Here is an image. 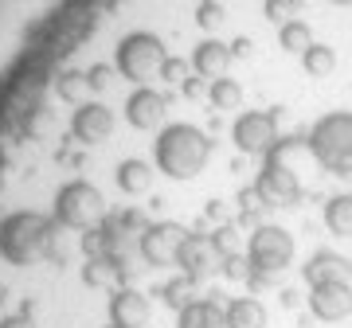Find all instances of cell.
Here are the masks:
<instances>
[{
  "label": "cell",
  "mask_w": 352,
  "mask_h": 328,
  "mask_svg": "<svg viewBox=\"0 0 352 328\" xmlns=\"http://www.w3.org/2000/svg\"><path fill=\"white\" fill-rule=\"evenodd\" d=\"M153 133V168L168 180H192L204 172V164L212 156V137L192 121H168L164 117L157 129H138Z\"/></svg>",
  "instance_id": "1"
},
{
  "label": "cell",
  "mask_w": 352,
  "mask_h": 328,
  "mask_svg": "<svg viewBox=\"0 0 352 328\" xmlns=\"http://www.w3.org/2000/svg\"><path fill=\"white\" fill-rule=\"evenodd\" d=\"M309 152L333 176H352V114H325L309 129Z\"/></svg>",
  "instance_id": "2"
},
{
  "label": "cell",
  "mask_w": 352,
  "mask_h": 328,
  "mask_svg": "<svg viewBox=\"0 0 352 328\" xmlns=\"http://www.w3.org/2000/svg\"><path fill=\"white\" fill-rule=\"evenodd\" d=\"M247 258H251L254 274H282L294 262V235L286 227L263 223L251 235V242H247Z\"/></svg>",
  "instance_id": "3"
},
{
  "label": "cell",
  "mask_w": 352,
  "mask_h": 328,
  "mask_svg": "<svg viewBox=\"0 0 352 328\" xmlns=\"http://www.w3.org/2000/svg\"><path fill=\"white\" fill-rule=\"evenodd\" d=\"M294 149L289 141H278L274 149L266 152V161H263V172H258V191H263L266 200H298L302 196V180H298V172L286 164V152Z\"/></svg>",
  "instance_id": "4"
},
{
  "label": "cell",
  "mask_w": 352,
  "mask_h": 328,
  "mask_svg": "<svg viewBox=\"0 0 352 328\" xmlns=\"http://www.w3.org/2000/svg\"><path fill=\"white\" fill-rule=\"evenodd\" d=\"M231 141L239 152H251V156H266V152L278 145V126L274 114H263V110H247V114L235 117L231 126Z\"/></svg>",
  "instance_id": "5"
},
{
  "label": "cell",
  "mask_w": 352,
  "mask_h": 328,
  "mask_svg": "<svg viewBox=\"0 0 352 328\" xmlns=\"http://www.w3.org/2000/svg\"><path fill=\"white\" fill-rule=\"evenodd\" d=\"M219 262H223V254L215 250L212 235H196V231L184 235V242H180V250H176V258H173V266L180 270V274H188L192 281H204L208 274H215Z\"/></svg>",
  "instance_id": "6"
},
{
  "label": "cell",
  "mask_w": 352,
  "mask_h": 328,
  "mask_svg": "<svg viewBox=\"0 0 352 328\" xmlns=\"http://www.w3.org/2000/svg\"><path fill=\"white\" fill-rule=\"evenodd\" d=\"M309 313L317 320H344L352 313V285H344V281L314 285L309 290Z\"/></svg>",
  "instance_id": "7"
},
{
  "label": "cell",
  "mask_w": 352,
  "mask_h": 328,
  "mask_svg": "<svg viewBox=\"0 0 352 328\" xmlns=\"http://www.w3.org/2000/svg\"><path fill=\"white\" fill-rule=\"evenodd\" d=\"M302 278L309 281V290H314V285H329V281H344V285H352V262L344 258V254L317 250L314 258L302 266Z\"/></svg>",
  "instance_id": "8"
},
{
  "label": "cell",
  "mask_w": 352,
  "mask_h": 328,
  "mask_svg": "<svg viewBox=\"0 0 352 328\" xmlns=\"http://www.w3.org/2000/svg\"><path fill=\"white\" fill-rule=\"evenodd\" d=\"M176 328H227L223 316V301L219 293H208V297H192L184 309H176Z\"/></svg>",
  "instance_id": "9"
},
{
  "label": "cell",
  "mask_w": 352,
  "mask_h": 328,
  "mask_svg": "<svg viewBox=\"0 0 352 328\" xmlns=\"http://www.w3.org/2000/svg\"><path fill=\"white\" fill-rule=\"evenodd\" d=\"M192 71L200 78H219L227 75V63H231V47L219 43V39H200L196 47H192Z\"/></svg>",
  "instance_id": "10"
},
{
  "label": "cell",
  "mask_w": 352,
  "mask_h": 328,
  "mask_svg": "<svg viewBox=\"0 0 352 328\" xmlns=\"http://www.w3.org/2000/svg\"><path fill=\"white\" fill-rule=\"evenodd\" d=\"M227 328H266V305L258 297H231L223 305Z\"/></svg>",
  "instance_id": "11"
},
{
  "label": "cell",
  "mask_w": 352,
  "mask_h": 328,
  "mask_svg": "<svg viewBox=\"0 0 352 328\" xmlns=\"http://www.w3.org/2000/svg\"><path fill=\"white\" fill-rule=\"evenodd\" d=\"M325 227L337 235V239H352V191L344 196H333L325 203Z\"/></svg>",
  "instance_id": "12"
},
{
  "label": "cell",
  "mask_w": 352,
  "mask_h": 328,
  "mask_svg": "<svg viewBox=\"0 0 352 328\" xmlns=\"http://www.w3.org/2000/svg\"><path fill=\"white\" fill-rule=\"evenodd\" d=\"M208 102H212L215 110H239L243 106V86L235 82V78H212V86H208Z\"/></svg>",
  "instance_id": "13"
},
{
  "label": "cell",
  "mask_w": 352,
  "mask_h": 328,
  "mask_svg": "<svg viewBox=\"0 0 352 328\" xmlns=\"http://www.w3.org/2000/svg\"><path fill=\"white\" fill-rule=\"evenodd\" d=\"M302 67L309 75L325 78V75H333V67H337V51L329 47V43H314V47L302 55Z\"/></svg>",
  "instance_id": "14"
},
{
  "label": "cell",
  "mask_w": 352,
  "mask_h": 328,
  "mask_svg": "<svg viewBox=\"0 0 352 328\" xmlns=\"http://www.w3.org/2000/svg\"><path fill=\"white\" fill-rule=\"evenodd\" d=\"M282 47L286 51H309L314 47V32H309V24H302V20H289V24H282Z\"/></svg>",
  "instance_id": "15"
},
{
  "label": "cell",
  "mask_w": 352,
  "mask_h": 328,
  "mask_svg": "<svg viewBox=\"0 0 352 328\" xmlns=\"http://www.w3.org/2000/svg\"><path fill=\"white\" fill-rule=\"evenodd\" d=\"M219 270H223V278H231V281H251L254 278V266H251L247 254H227L223 262H219Z\"/></svg>",
  "instance_id": "16"
},
{
  "label": "cell",
  "mask_w": 352,
  "mask_h": 328,
  "mask_svg": "<svg viewBox=\"0 0 352 328\" xmlns=\"http://www.w3.org/2000/svg\"><path fill=\"white\" fill-rule=\"evenodd\" d=\"M263 12L274 24H289V20H298V0H266Z\"/></svg>",
  "instance_id": "17"
},
{
  "label": "cell",
  "mask_w": 352,
  "mask_h": 328,
  "mask_svg": "<svg viewBox=\"0 0 352 328\" xmlns=\"http://www.w3.org/2000/svg\"><path fill=\"white\" fill-rule=\"evenodd\" d=\"M282 305H286V309H294V305H298V293L286 290V293H282Z\"/></svg>",
  "instance_id": "18"
},
{
  "label": "cell",
  "mask_w": 352,
  "mask_h": 328,
  "mask_svg": "<svg viewBox=\"0 0 352 328\" xmlns=\"http://www.w3.org/2000/svg\"><path fill=\"white\" fill-rule=\"evenodd\" d=\"M333 4H352V0H333Z\"/></svg>",
  "instance_id": "19"
}]
</instances>
